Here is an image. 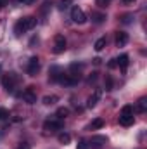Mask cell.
I'll return each instance as SVG.
<instances>
[{"label": "cell", "mask_w": 147, "mask_h": 149, "mask_svg": "<svg viewBox=\"0 0 147 149\" xmlns=\"http://www.w3.org/2000/svg\"><path fill=\"white\" fill-rule=\"evenodd\" d=\"M35 26H37V17L28 16V17H23V19H19V21L16 23L14 33H16V35H21V33H26V31L33 30Z\"/></svg>", "instance_id": "obj_1"}, {"label": "cell", "mask_w": 147, "mask_h": 149, "mask_svg": "<svg viewBox=\"0 0 147 149\" xmlns=\"http://www.w3.org/2000/svg\"><path fill=\"white\" fill-rule=\"evenodd\" d=\"M133 108L130 106V104H126V106H123V109L119 113V123L123 125V127H130L132 123H133Z\"/></svg>", "instance_id": "obj_2"}, {"label": "cell", "mask_w": 147, "mask_h": 149, "mask_svg": "<svg viewBox=\"0 0 147 149\" xmlns=\"http://www.w3.org/2000/svg\"><path fill=\"white\" fill-rule=\"evenodd\" d=\"M16 83H17V76H16L14 73L3 74V78H2V85H3V88H5L7 92H14Z\"/></svg>", "instance_id": "obj_3"}, {"label": "cell", "mask_w": 147, "mask_h": 149, "mask_svg": "<svg viewBox=\"0 0 147 149\" xmlns=\"http://www.w3.org/2000/svg\"><path fill=\"white\" fill-rule=\"evenodd\" d=\"M62 127H64V121H62V120H47V121L43 123V128H45L47 132L62 130Z\"/></svg>", "instance_id": "obj_4"}, {"label": "cell", "mask_w": 147, "mask_h": 149, "mask_svg": "<svg viewBox=\"0 0 147 149\" xmlns=\"http://www.w3.org/2000/svg\"><path fill=\"white\" fill-rule=\"evenodd\" d=\"M71 19H73L76 24H83V23L87 21V16H85V12H83L78 5H74L73 9H71Z\"/></svg>", "instance_id": "obj_5"}, {"label": "cell", "mask_w": 147, "mask_h": 149, "mask_svg": "<svg viewBox=\"0 0 147 149\" xmlns=\"http://www.w3.org/2000/svg\"><path fill=\"white\" fill-rule=\"evenodd\" d=\"M54 54H62L64 50H66V38L62 37V35H57L55 40H54Z\"/></svg>", "instance_id": "obj_6"}, {"label": "cell", "mask_w": 147, "mask_h": 149, "mask_svg": "<svg viewBox=\"0 0 147 149\" xmlns=\"http://www.w3.org/2000/svg\"><path fill=\"white\" fill-rule=\"evenodd\" d=\"M26 71L28 74H31V76H35V74L40 71V59H38L37 56H33L31 59H30V63H28V68H26Z\"/></svg>", "instance_id": "obj_7"}, {"label": "cell", "mask_w": 147, "mask_h": 149, "mask_svg": "<svg viewBox=\"0 0 147 149\" xmlns=\"http://www.w3.org/2000/svg\"><path fill=\"white\" fill-rule=\"evenodd\" d=\"M62 70L59 68V66H52L50 68V73H49V80L50 81H61V78H62Z\"/></svg>", "instance_id": "obj_8"}, {"label": "cell", "mask_w": 147, "mask_h": 149, "mask_svg": "<svg viewBox=\"0 0 147 149\" xmlns=\"http://www.w3.org/2000/svg\"><path fill=\"white\" fill-rule=\"evenodd\" d=\"M78 80H80V76H74V74H62V78H61V83H64V85H68V87H71V85H76L78 83Z\"/></svg>", "instance_id": "obj_9"}, {"label": "cell", "mask_w": 147, "mask_h": 149, "mask_svg": "<svg viewBox=\"0 0 147 149\" xmlns=\"http://www.w3.org/2000/svg\"><path fill=\"white\" fill-rule=\"evenodd\" d=\"M23 99H24L28 104H35V102H37V94H35L31 88H26V90L23 92Z\"/></svg>", "instance_id": "obj_10"}, {"label": "cell", "mask_w": 147, "mask_h": 149, "mask_svg": "<svg viewBox=\"0 0 147 149\" xmlns=\"http://www.w3.org/2000/svg\"><path fill=\"white\" fill-rule=\"evenodd\" d=\"M101 95H102V90H101V88H97V90H95V92H94V94L88 97V101H87V106H88V108H94V106L97 104V101L101 99Z\"/></svg>", "instance_id": "obj_11"}, {"label": "cell", "mask_w": 147, "mask_h": 149, "mask_svg": "<svg viewBox=\"0 0 147 149\" xmlns=\"http://www.w3.org/2000/svg\"><path fill=\"white\" fill-rule=\"evenodd\" d=\"M126 43H128V33L118 31L116 33V47H125Z\"/></svg>", "instance_id": "obj_12"}, {"label": "cell", "mask_w": 147, "mask_h": 149, "mask_svg": "<svg viewBox=\"0 0 147 149\" xmlns=\"http://www.w3.org/2000/svg\"><path fill=\"white\" fill-rule=\"evenodd\" d=\"M128 63H130V61H128V56H126V54H121V56L116 59V64L119 66V70H121L123 73L126 71V68H128Z\"/></svg>", "instance_id": "obj_13"}, {"label": "cell", "mask_w": 147, "mask_h": 149, "mask_svg": "<svg viewBox=\"0 0 147 149\" xmlns=\"http://www.w3.org/2000/svg\"><path fill=\"white\" fill-rule=\"evenodd\" d=\"M104 127V120L102 118H95L90 125H88V130H97V128H102Z\"/></svg>", "instance_id": "obj_14"}, {"label": "cell", "mask_w": 147, "mask_h": 149, "mask_svg": "<svg viewBox=\"0 0 147 149\" xmlns=\"http://www.w3.org/2000/svg\"><path fill=\"white\" fill-rule=\"evenodd\" d=\"M106 141H107L106 137H102V135H99V137H92V141H90L88 144H92V146H97V148H99V146H102V144H106Z\"/></svg>", "instance_id": "obj_15"}, {"label": "cell", "mask_w": 147, "mask_h": 149, "mask_svg": "<svg viewBox=\"0 0 147 149\" xmlns=\"http://www.w3.org/2000/svg\"><path fill=\"white\" fill-rule=\"evenodd\" d=\"M92 21L99 24V23L106 21V14H102V12H92Z\"/></svg>", "instance_id": "obj_16"}, {"label": "cell", "mask_w": 147, "mask_h": 149, "mask_svg": "<svg viewBox=\"0 0 147 149\" xmlns=\"http://www.w3.org/2000/svg\"><path fill=\"white\" fill-rule=\"evenodd\" d=\"M57 101H59L57 95H45V97H43V104H45V106H52V104H55Z\"/></svg>", "instance_id": "obj_17"}, {"label": "cell", "mask_w": 147, "mask_h": 149, "mask_svg": "<svg viewBox=\"0 0 147 149\" xmlns=\"http://www.w3.org/2000/svg\"><path fill=\"white\" fill-rule=\"evenodd\" d=\"M104 47H106V38H99L97 42H95V45H94V49L97 50V52H101V50H104Z\"/></svg>", "instance_id": "obj_18"}, {"label": "cell", "mask_w": 147, "mask_h": 149, "mask_svg": "<svg viewBox=\"0 0 147 149\" xmlns=\"http://www.w3.org/2000/svg\"><path fill=\"white\" fill-rule=\"evenodd\" d=\"M68 114H69V109H68V108H59V109H57V113H55L57 120H64Z\"/></svg>", "instance_id": "obj_19"}, {"label": "cell", "mask_w": 147, "mask_h": 149, "mask_svg": "<svg viewBox=\"0 0 147 149\" xmlns=\"http://www.w3.org/2000/svg\"><path fill=\"white\" fill-rule=\"evenodd\" d=\"M57 139H59V142H61V144H64V146L71 142V135H69V134H59V137H57Z\"/></svg>", "instance_id": "obj_20"}, {"label": "cell", "mask_w": 147, "mask_h": 149, "mask_svg": "<svg viewBox=\"0 0 147 149\" xmlns=\"http://www.w3.org/2000/svg\"><path fill=\"white\" fill-rule=\"evenodd\" d=\"M146 109H147V99H146V97H142V99L139 101V111L146 113Z\"/></svg>", "instance_id": "obj_21"}, {"label": "cell", "mask_w": 147, "mask_h": 149, "mask_svg": "<svg viewBox=\"0 0 147 149\" xmlns=\"http://www.w3.org/2000/svg\"><path fill=\"white\" fill-rule=\"evenodd\" d=\"M88 148H90V144H88L87 139H81V141L78 142V146H76V149H88Z\"/></svg>", "instance_id": "obj_22"}, {"label": "cell", "mask_w": 147, "mask_h": 149, "mask_svg": "<svg viewBox=\"0 0 147 149\" xmlns=\"http://www.w3.org/2000/svg\"><path fill=\"white\" fill-rule=\"evenodd\" d=\"M95 3H97L99 7H107L111 3V0H95Z\"/></svg>", "instance_id": "obj_23"}, {"label": "cell", "mask_w": 147, "mask_h": 149, "mask_svg": "<svg viewBox=\"0 0 147 149\" xmlns=\"http://www.w3.org/2000/svg\"><path fill=\"white\" fill-rule=\"evenodd\" d=\"M106 90H112V80H111V76H106Z\"/></svg>", "instance_id": "obj_24"}, {"label": "cell", "mask_w": 147, "mask_h": 149, "mask_svg": "<svg viewBox=\"0 0 147 149\" xmlns=\"http://www.w3.org/2000/svg\"><path fill=\"white\" fill-rule=\"evenodd\" d=\"M95 80H97V73H92L88 76V83H92V81H95Z\"/></svg>", "instance_id": "obj_25"}, {"label": "cell", "mask_w": 147, "mask_h": 149, "mask_svg": "<svg viewBox=\"0 0 147 149\" xmlns=\"http://www.w3.org/2000/svg\"><path fill=\"white\" fill-rule=\"evenodd\" d=\"M5 116H7V111H5L3 108H0V120H2V118H5Z\"/></svg>", "instance_id": "obj_26"}, {"label": "cell", "mask_w": 147, "mask_h": 149, "mask_svg": "<svg viewBox=\"0 0 147 149\" xmlns=\"http://www.w3.org/2000/svg\"><path fill=\"white\" fill-rule=\"evenodd\" d=\"M61 3H62V9H64V7H68V3H71V0H61Z\"/></svg>", "instance_id": "obj_27"}, {"label": "cell", "mask_w": 147, "mask_h": 149, "mask_svg": "<svg viewBox=\"0 0 147 149\" xmlns=\"http://www.w3.org/2000/svg\"><path fill=\"white\" fill-rule=\"evenodd\" d=\"M17 149H30V144H26V142H23V144H21V146H19Z\"/></svg>", "instance_id": "obj_28"}, {"label": "cell", "mask_w": 147, "mask_h": 149, "mask_svg": "<svg viewBox=\"0 0 147 149\" xmlns=\"http://www.w3.org/2000/svg\"><path fill=\"white\" fill-rule=\"evenodd\" d=\"M107 68H116V59H112V61H111L109 64H107Z\"/></svg>", "instance_id": "obj_29"}, {"label": "cell", "mask_w": 147, "mask_h": 149, "mask_svg": "<svg viewBox=\"0 0 147 149\" xmlns=\"http://www.w3.org/2000/svg\"><path fill=\"white\" fill-rule=\"evenodd\" d=\"M17 2H19V3H31L33 0H17Z\"/></svg>", "instance_id": "obj_30"}, {"label": "cell", "mask_w": 147, "mask_h": 149, "mask_svg": "<svg viewBox=\"0 0 147 149\" xmlns=\"http://www.w3.org/2000/svg\"><path fill=\"white\" fill-rule=\"evenodd\" d=\"M5 2H7V0H0V7H3V5H5Z\"/></svg>", "instance_id": "obj_31"}, {"label": "cell", "mask_w": 147, "mask_h": 149, "mask_svg": "<svg viewBox=\"0 0 147 149\" xmlns=\"http://www.w3.org/2000/svg\"><path fill=\"white\" fill-rule=\"evenodd\" d=\"M125 3H132V2H135V0H123Z\"/></svg>", "instance_id": "obj_32"}]
</instances>
